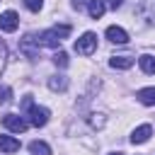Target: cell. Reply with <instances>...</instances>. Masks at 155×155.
I'll use <instances>...</instances> for the list:
<instances>
[{"instance_id":"cell-1","label":"cell","mask_w":155,"mask_h":155,"mask_svg":"<svg viewBox=\"0 0 155 155\" xmlns=\"http://www.w3.org/2000/svg\"><path fill=\"white\" fill-rule=\"evenodd\" d=\"M68 34H70V24H61V27H53V29L41 31V34H39V44H41V46H51V48H56Z\"/></svg>"},{"instance_id":"cell-2","label":"cell","mask_w":155,"mask_h":155,"mask_svg":"<svg viewBox=\"0 0 155 155\" xmlns=\"http://www.w3.org/2000/svg\"><path fill=\"white\" fill-rule=\"evenodd\" d=\"M94 48H97V34H92V31H85V34L75 41V51L82 53V56H92Z\"/></svg>"},{"instance_id":"cell-3","label":"cell","mask_w":155,"mask_h":155,"mask_svg":"<svg viewBox=\"0 0 155 155\" xmlns=\"http://www.w3.org/2000/svg\"><path fill=\"white\" fill-rule=\"evenodd\" d=\"M27 114H29V124H31V126H36V128L48 124V109H46V107L29 104V107H27Z\"/></svg>"},{"instance_id":"cell-4","label":"cell","mask_w":155,"mask_h":155,"mask_svg":"<svg viewBox=\"0 0 155 155\" xmlns=\"http://www.w3.org/2000/svg\"><path fill=\"white\" fill-rule=\"evenodd\" d=\"M136 15L145 22V24H155V0H143L138 7H136Z\"/></svg>"},{"instance_id":"cell-5","label":"cell","mask_w":155,"mask_h":155,"mask_svg":"<svg viewBox=\"0 0 155 155\" xmlns=\"http://www.w3.org/2000/svg\"><path fill=\"white\" fill-rule=\"evenodd\" d=\"M19 51H22L27 58H36V56H39V39H34L31 34H27V36L19 41Z\"/></svg>"},{"instance_id":"cell-6","label":"cell","mask_w":155,"mask_h":155,"mask_svg":"<svg viewBox=\"0 0 155 155\" xmlns=\"http://www.w3.org/2000/svg\"><path fill=\"white\" fill-rule=\"evenodd\" d=\"M2 126L10 128V131H15V133H24L27 131V121L22 116H17V114H5L2 116Z\"/></svg>"},{"instance_id":"cell-7","label":"cell","mask_w":155,"mask_h":155,"mask_svg":"<svg viewBox=\"0 0 155 155\" xmlns=\"http://www.w3.org/2000/svg\"><path fill=\"white\" fill-rule=\"evenodd\" d=\"M17 24H19L17 12L7 10V12H2V15H0V29H2V31H15V29H17Z\"/></svg>"},{"instance_id":"cell-8","label":"cell","mask_w":155,"mask_h":155,"mask_svg":"<svg viewBox=\"0 0 155 155\" xmlns=\"http://www.w3.org/2000/svg\"><path fill=\"white\" fill-rule=\"evenodd\" d=\"M107 39H109L111 44H126V41H128V34H126V29H121V27H109V29H107Z\"/></svg>"},{"instance_id":"cell-9","label":"cell","mask_w":155,"mask_h":155,"mask_svg":"<svg viewBox=\"0 0 155 155\" xmlns=\"http://www.w3.org/2000/svg\"><path fill=\"white\" fill-rule=\"evenodd\" d=\"M150 133H153L150 124H143V126H138V128L131 133V143H145V140L150 138Z\"/></svg>"},{"instance_id":"cell-10","label":"cell","mask_w":155,"mask_h":155,"mask_svg":"<svg viewBox=\"0 0 155 155\" xmlns=\"http://www.w3.org/2000/svg\"><path fill=\"white\" fill-rule=\"evenodd\" d=\"M109 65L111 68H119V70H126V68H131L133 65V56H111V61H109Z\"/></svg>"},{"instance_id":"cell-11","label":"cell","mask_w":155,"mask_h":155,"mask_svg":"<svg viewBox=\"0 0 155 155\" xmlns=\"http://www.w3.org/2000/svg\"><path fill=\"white\" fill-rule=\"evenodd\" d=\"M0 150L2 153H17L19 150V140L12 136H0Z\"/></svg>"},{"instance_id":"cell-12","label":"cell","mask_w":155,"mask_h":155,"mask_svg":"<svg viewBox=\"0 0 155 155\" xmlns=\"http://www.w3.org/2000/svg\"><path fill=\"white\" fill-rule=\"evenodd\" d=\"M104 10H107L104 0H90V5H87V12H90L92 19H99V17L104 15Z\"/></svg>"},{"instance_id":"cell-13","label":"cell","mask_w":155,"mask_h":155,"mask_svg":"<svg viewBox=\"0 0 155 155\" xmlns=\"http://www.w3.org/2000/svg\"><path fill=\"white\" fill-rule=\"evenodd\" d=\"M48 87H51L53 92H63V90L68 87V78H63V75H53V78L48 80Z\"/></svg>"},{"instance_id":"cell-14","label":"cell","mask_w":155,"mask_h":155,"mask_svg":"<svg viewBox=\"0 0 155 155\" xmlns=\"http://www.w3.org/2000/svg\"><path fill=\"white\" fill-rule=\"evenodd\" d=\"M29 150H31V155H51V148L44 140H31L29 143Z\"/></svg>"},{"instance_id":"cell-15","label":"cell","mask_w":155,"mask_h":155,"mask_svg":"<svg viewBox=\"0 0 155 155\" xmlns=\"http://www.w3.org/2000/svg\"><path fill=\"white\" fill-rule=\"evenodd\" d=\"M138 99L143 102V104H155V87H143V90H138Z\"/></svg>"},{"instance_id":"cell-16","label":"cell","mask_w":155,"mask_h":155,"mask_svg":"<svg viewBox=\"0 0 155 155\" xmlns=\"http://www.w3.org/2000/svg\"><path fill=\"white\" fill-rule=\"evenodd\" d=\"M138 63H140V70L143 73H155V56H140L138 58Z\"/></svg>"},{"instance_id":"cell-17","label":"cell","mask_w":155,"mask_h":155,"mask_svg":"<svg viewBox=\"0 0 155 155\" xmlns=\"http://www.w3.org/2000/svg\"><path fill=\"white\" fill-rule=\"evenodd\" d=\"M10 97H12V90H10L7 85H2V87H0V104H7Z\"/></svg>"},{"instance_id":"cell-18","label":"cell","mask_w":155,"mask_h":155,"mask_svg":"<svg viewBox=\"0 0 155 155\" xmlns=\"http://www.w3.org/2000/svg\"><path fill=\"white\" fill-rule=\"evenodd\" d=\"M53 63H56V65H61V68H65V65H68V56H65L63 51H58V53L53 56Z\"/></svg>"},{"instance_id":"cell-19","label":"cell","mask_w":155,"mask_h":155,"mask_svg":"<svg viewBox=\"0 0 155 155\" xmlns=\"http://www.w3.org/2000/svg\"><path fill=\"white\" fill-rule=\"evenodd\" d=\"M24 5H27L31 12H39V10H41V5H44V0H24Z\"/></svg>"},{"instance_id":"cell-20","label":"cell","mask_w":155,"mask_h":155,"mask_svg":"<svg viewBox=\"0 0 155 155\" xmlns=\"http://www.w3.org/2000/svg\"><path fill=\"white\" fill-rule=\"evenodd\" d=\"M5 61H7V51H5V46L0 44V73H2V68H5Z\"/></svg>"},{"instance_id":"cell-21","label":"cell","mask_w":155,"mask_h":155,"mask_svg":"<svg viewBox=\"0 0 155 155\" xmlns=\"http://www.w3.org/2000/svg\"><path fill=\"white\" fill-rule=\"evenodd\" d=\"M121 5H124V0H109V7H114V10L121 7Z\"/></svg>"},{"instance_id":"cell-22","label":"cell","mask_w":155,"mask_h":155,"mask_svg":"<svg viewBox=\"0 0 155 155\" xmlns=\"http://www.w3.org/2000/svg\"><path fill=\"white\" fill-rule=\"evenodd\" d=\"M82 2H85V0H73V7H78V10H80V7H82Z\"/></svg>"},{"instance_id":"cell-23","label":"cell","mask_w":155,"mask_h":155,"mask_svg":"<svg viewBox=\"0 0 155 155\" xmlns=\"http://www.w3.org/2000/svg\"><path fill=\"white\" fill-rule=\"evenodd\" d=\"M109 155H124V153H109Z\"/></svg>"}]
</instances>
